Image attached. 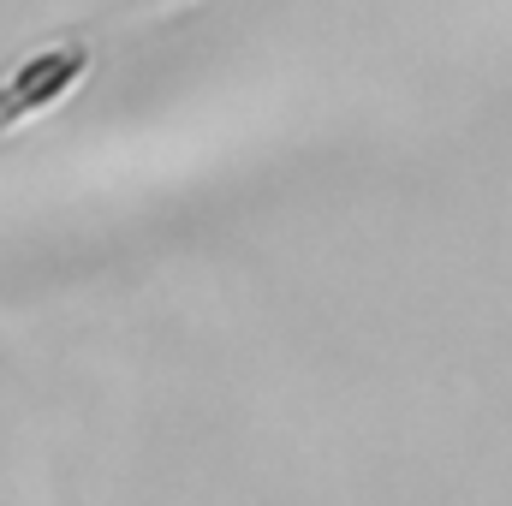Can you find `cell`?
I'll list each match as a JSON object with an SVG mask.
<instances>
[{
	"mask_svg": "<svg viewBox=\"0 0 512 506\" xmlns=\"http://www.w3.org/2000/svg\"><path fill=\"white\" fill-rule=\"evenodd\" d=\"M114 24V18H108ZM102 24V30H108ZM102 30H78L72 42H48V48H36L6 84H0V131H12L18 120H30V114H42V108H54L84 72H90V60H96V36Z\"/></svg>",
	"mask_w": 512,
	"mask_h": 506,
	"instance_id": "6da1fadb",
	"label": "cell"
}]
</instances>
